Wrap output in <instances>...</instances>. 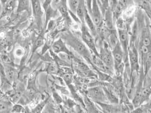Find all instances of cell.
<instances>
[{
    "instance_id": "cell-20",
    "label": "cell",
    "mask_w": 151,
    "mask_h": 113,
    "mask_svg": "<svg viewBox=\"0 0 151 113\" xmlns=\"http://www.w3.org/2000/svg\"><path fill=\"white\" fill-rule=\"evenodd\" d=\"M119 42L118 34L115 30H112L109 37V47L111 50H112L114 47L116 45V43Z\"/></svg>"
},
{
    "instance_id": "cell-1",
    "label": "cell",
    "mask_w": 151,
    "mask_h": 113,
    "mask_svg": "<svg viewBox=\"0 0 151 113\" xmlns=\"http://www.w3.org/2000/svg\"><path fill=\"white\" fill-rule=\"evenodd\" d=\"M63 40L66 45L73 48L76 52L87 61L92 65V54L89 48L83 43V41L77 38L70 32H67L63 35Z\"/></svg>"
},
{
    "instance_id": "cell-15",
    "label": "cell",
    "mask_w": 151,
    "mask_h": 113,
    "mask_svg": "<svg viewBox=\"0 0 151 113\" xmlns=\"http://www.w3.org/2000/svg\"><path fill=\"white\" fill-rule=\"evenodd\" d=\"M151 94V79L146 81L142 92V104L147 101Z\"/></svg>"
},
{
    "instance_id": "cell-30",
    "label": "cell",
    "mask_w": 151,
    "mask_h": 113,
    "mask_svg": "<svg viewBox=\"0 0 151 113\" xmlns=\"http://www.w3.org/2000/svg\"><path fill=\"white\" fill-rule=\"evenodd\" d=\"M86 8L88 9V10L89 12V13H90L91 10V3H92V0H85Z\"/></svg>"
},
{
    "instance_id": "cell-11",
    "label": "cell",
    "mask_w": 151,
    "mask_h": 113,
    "mask_svg": "<svg viewBox=\"0 0 151 113\" xmlns=\"http://www.w3.org/2000/svg\"><path fill=\"white\" fill-rule=\"evenodd\" d=\"M52 48L53 52L56 53H65L68 55H72L70 51L69 50L66 45V43L63 40V39H59L53 43Z\"/></svg>"
},
{
    "instance_id": "cell-4",
    "label": "cell",
    "mask_w": 151,
    "mask_h": 113,
    "mask_svg": "<svg viewBox=\"0 0 151 113\" xmlns=\"http://www.w3.org/2000/svg\"><path fill=\"white\" fill-rule=\"evenodd\" d=\"M87 96L94 102L109 103L104 88L101 86H95L89 89L88 91Z\"/></svg>"
},
{
    "instance_id": "cell-12",
    "label": "cell",
    "mask_w": 151,
    "mask_h": 113,
    "mask_svg": "<svg viewBox=\"0 0 151 113\" xmlns=\"http://www.w3.org/2000/svg\"><path fill=\"white\" fill-rule=\"evenodd\" d=\"M99 106L101 107V110L104 113H118L121 112L120 106L117 105V104L109 103H97Z\"/></svg>"
},
{
    "instance_id": "cell-6",
    "label": "cell",
    "mask_w": 151,
    "mask_h": 113,
    "mask_svg": "<svg viewBox=\"0 0 151 113\" xmlns=\"http://www.w3.org/2000/svg\"><path fill=\"white\" fill-rule=\"evenodd\" d=\"M128 59L131 65L132 71H137L139 67V54L135 46L133 43L129 45L128 50Z\"/></svg>"
},
{
    "instance_id": "cell-23",
    "label": "cell",
    "mask_w": 151,
    "mask_h": 113,
    "mask_svg": "<svg viewBox=\"0 0 151 113\" xmlns=\"http://www.w3.org/2000/svg\"><path fill=\"white\" fill-rule=\"evenodd\" d=\"M79 0H68L69 12L76 15Z\"/></svg>"
},
{
    "instance_id": "cell-25",
    "label": "cell",
    "mask_w": 151,
    "mask_h": 113,
    "mask_svg": "<svg viewBox=\"0 0 151 113\" xmlns=\"http://www.w3.org/2000/svg\"><path fill=\"white\" fill-rule=\"evenodd\" d=\"M6 73L8 76V79L10 81L13 80L15 77V70L11 67H8L6 69Z\"/></svg>"
},
{
    "instance_id": "cell-24",
    "label": "cell",
    "mask_w": 151,
    "mask_h": 113,
    "mask_svg": "<svg viewBox=\"0 0 151 113\" xmlns=\"http://www.w3.org/2000/svg\"><path fill=\"white\" fill-rule=\"evenodd\" d=\"M43 43H44V37L43 35H41L38 38V39L37 40V41L33 45V50H32L33 53H34L35 51L37 50L39 47L43 45Z\"/></svg>"
},
{
    "instance_id": "cell-19",
    "label": "cell",
    "mask_w": 151,
    "mask_h": 113,
    "mask_svg": "<svg viewBox=\"0 0 151 113\" xmlns=\"http://www.w3.org/2000/svg\"><path fill=\"white\" fill-rule=\"evenodd\" d=\"M140 44L147 46L151 49V37L147 29L143 31L142 34Z\"/></svg>"
},
{
    "instance_id": "cell-29",
    "label": "cell",
    "mask_w": 151,
    "mask_h": 113,
    "mask_svg": "<svg viewBox=\"0 0 151 113\" xmlns=\"http://www.w3.org/2000/svg\"><path fill=\"white\" fill-rule=\"evenodd\" d=\"M23 110V107L21 106L17 105L14 106L12 107V112H14V113H19V112H21V111Z\"/></svg>"
},
{
    "instance_id": "cell-18",
    "label": "cell",
    "mask_w": 151,
    "mask_h": 113,
    "mask_svg": "<svg viewBox=\"0 0 151 113\" xmlns=\"http://www.w3.org/2000/svg\"><path fill=\"white\" fill-rule=\"evenodd\" d=\"M84 102L85 104V105L86 106L87 110L88 112L90 113H99V111L98 110L97 107L94 105V102L91 100L90 98L88 96L84 97Z\"/></svg>"
},
{
    "instance_id": "cell-9",
    "label": "cell",
    "mask_w": 151,
    "mask_h": 113,
    "mask_svg": "<svg viewBox=\"0 0 151 113\" xmlns=\"http://www.w3.org/2000/svg\"><path fill=\"white\" fill-rule=\"evenodd\" d=\"M31 4L32 9L33 15L35 19V21L38 25L41 24L42 18L43 16V10L42 7L41 6V4L40 0H30Z\"/></svg>"
},
{
    "instance_id": "cell-5",
    "label": "cell",
    "mask_w": 151,
    "mask_h": 113,
    "mask_svg": "<svg viewBox=\"0 0 151 113\" xmlns=\"http://www.w3.org/2000/svg\"><path fill=\"white\" fill-rule=\"evenodd\" d=\"M89 14L97 29L101 27L103 22V15L98 6L97 0H92L91 8Z\"/></svg>"
},
{
    "instance_id": "cell-14",
    "label": "cell",
    "mask_w": 151,
    "mask_h": 113,
    "mask_svg": "<svg viewBox=\"0 0 151 113\" xmlns=\"http://www.w3.org/2000/svg\"><path fill=\"white\" fill-rule=\"evenodd\" d=\"M88 9L86 8V3L85 0H79L78 5L77 8L76 14V15L78 17V19L81 22H84V16L85 12Z\"/></svg>"
},
{
    "instance_id": "cell-21",
    "label": "cell",
    "mask_w": 151,
    "mask_h": 113,
    "mask_svg": "<svg viewBox=\"0 0 151 113\" xmlns=\"http://www.w3.org/2000/svg\"><path fill=\"white\" fill-rule=\"evenodd\" d=\"M98 6L100 8L103 17L106 13V11L110 8L109 0H97Z\"/></svg>"
},
{
    "instance_id": "cell-27",
    "label": "cell",
    "mask_w": 151,
    "mask_h": 113,
    "mask_svg": "<svg viewBox=\"0 0 151 113\" xmlns=\"http://www.w3.org/2000/svg\"><path fill=\"white\" fill-rule=\"evenodd\" d=\"M45 102H42L40 104H39V105H38L34 110H33V112H35V113H39V112H40L42 110V109H43V108L44 107V106H45Z\"/></svg>"
},
{
    "instance_id": "cell-26",
    "label": "cell",
    "mask_w": 151,
    "mask_h": 113,
    "mask_svg": "<svg viewBox=\"0 0 151 113\" xmlns=\"http://www.w3.org/2000/svg\"><path fill=\"white\" fill-rule=\"evenodd\" d=\"M24 54V51L22 47H18L16 48L14 51V55L17 58H21L23 56Z\"/></svg>"
},
{
    "instance_id": "cell-32",
    "label": "cell",
    "mask_w": 151,
    "mask_h": 113,
    "mask_svg": "<svg viewBox=\"0 0 151 113\" xmlns=\"http://www.w3.org/2000/svg\"><path fill=\"white\" fill-rule=\"evenodd\" d=\"M148 4H149V5H150V7L151 10V0H148Z\"/></svg>"
},
{
    "instance_id": "cell-8",
    "label": "cell",
    "mask_w": 151,
    "mask_h": 113,
    "mask_svg": "<svg viewBox=\"0 0 151 113\" xmlns=\"http://www.w3.org/2000/svg\"><path fill=\"white\" fill-rule=\"evenodd\" d=\"M118 34L119 38V42L123 50L124 54V59L128 58V50L129 48V38L127 31L124 29H118Z\"/></svg>"
},
{
    "instance_id": "cell-17",
    "label": "cell",
    "mask_w": 151,
    "mask_h": 113,
    "mask_svg": "<svg viewBox=\"0 0 151 113\" xmlns=\"http://www.w3.org/2000/svg\"><path fill=\"white\" fill-rule=\"evenodd\" d=\"M17 12H21L24 10H29L30 6V0H17Z\"/></svg>"
},
{
    "instance_id": "cell-10",
    "label": "cell",
    "mask_w": 151,
    "mask_h": 113,
    "mask_svg": "<svg viewBox=\"0 0 151 113\" xmlns=\"http://www.w3.org/2000/svg\"><path fill=\"white\" fill-rule=\"evenodd\" d=\"M92 64L94 67H96L99 71H101L103 73H105L108 75H112L113 74V72L110 69L108 68L105 63L101 59L99 56H96L94 54H92Z\"/></svg>"
},
{
    "instance_id": "cell-2",
    "label": "cell",
    "mask_w": 151,
    "mask_h": 113,
    "mask_svg": "<svg viewBox=\"0 0 151 113\" xmlns=\"http://www.w3.org/2000/svg\"><path fill=\"white\" fill-rule=\"evenodd\" d=\"M94 36L91 34L85 22L81 23V38L83 43L89 48L93 53L99 56Z\"/></svg>"
},
{
    "instance_id": "cell-7",
    "label": "cell",
    "mask_w": 151,
    "mask_h": 113,
    "mask_svg": "<svg viewBox=\"0 0 151 113\" xmlns=\"http://www.w3.org/2000/svg\"><path fill=\"white\" fill-rule=\"evenodd\" d=\"M111 53L113 57L114 61V70L122 64H123V60L124 59V54L122 47L119 42L111 50Z\"/></svg>"
},
{
    "instance_id": "cell-31",
    "label": "cell",
    "mask_w": 151,
    "mask_h": 113,
    "mask_svg": "<svg viewBox=\"0 0 151 113\" xmlns=\"http://www.w3.org/2000/svg\"><path fill=\"white\" fill-rule=\"evenodd\" d=\"M9 0H0V4L1 6H4V5L7 3Z\"/></svg>"
},
{
    "instance_id": "cell-16",
    "label": "cell",
    "mask_w": 151,
    "mask_h": 113,
    "mask_svg": "<svg viewBox=\"0 0 151 113\" xmlns=\"http://www.w3.org/2000/svg\"><path fill=\"white\" fill-rule=\"evenodd\" d=\"M58 9L61 14L66 18L68 16V0H60L58 2Z\"/></svg>"
},
{
    "instance_id": "cell-22",
    "label": "cell",
    "mask_w": 151,
    "mask_h": 113,
    "mask_svg": "<svg viewBox=\"0 0 151 113\" xmlns=\"http://www.w3.org/2000/svg\"><path fill=\"white\" fill-rule=\"evenodd\" d=\"M12 105L10 102L0 99V113L8 112L10 110H12Z\"/></svg>"
},
{
    "instance_id": "cell-13",
    "label": "cell",
    "mask_w": 151,
    "mask_h": 113,
    "mask_svg": "<svg viewBox=\"0 0 151 113\" xmlns=\"http://www.w3.org/2000/svg\"><path fill=\"white\" fill-rule=\"evenodd\" d=\"M84 22L88 27V28L89 29V30L91 32V34H93V35L94 37H96L97 34V27L94 23L93 21L88 9H86L85 13Z\"/></svg>"
},
{
    "instance_id": "cell-3",
    "label": "cell",
    "mask_w": 151,
    "mask_h": 113,
    "mask_svg": "<svg viewBox=\"0 0 151 113\" xmlns=\"http://www.w3.org/2000/svg\"><path fill=\"white\" fill-rule=\"evenodd\" d=\"M109 45L104 44L100 47L99 56L101 59L105 63L106 66L110 69L113 72L114 71V61L111 51H110Z\"/></svg>"
},
{
    "instance_id": "cell-28",
    "label": "cell",
    "mask_w": 151,
    "mask_h": 113,
    "mask_svg": "<svg viewBox=\"0 0 151 113\" xmlns=\"http://www.w3.org/2000/svg\"><path fill=\"white\" fill-rule=\"evenodd\" d=\"M52 0H45L43 5H42V8L45 11L48 7H50L51 5V3H52Z\"/></svg>"
}]
</instances>
